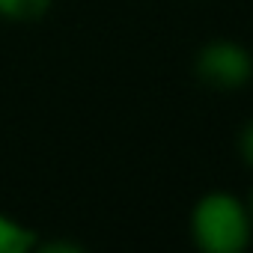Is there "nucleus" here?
<instances>
[{
	"label": "nucleus",
	"instance_id": "nucleus-1",
	"mask_svg": "<svg viewBox=\"0 0 253 253\" xmlns=\"http://www.w3.org/2000/svg\"><path fill=\"white\" fill-rule=\"evenodd\" d=\"M188 229L203 253H244L253 241L250 209L232 191H206L191 209Z\"/></svg>",
	"mask_w": 253,
	"mask_h": 253
},
{
	"label": "nucleus",
	"instance_id": "nucleus-2",
	"mask_svg": "<svg viewBox=\"0 0 253 253\" xmlns=\"http://www.w3.org/2000/svg\"><path fill=\"white\" fill-rule=\"evenodd\" d=\"M194 75L214 92H241L253 81V54L235 39H209L194 57Z\"/></svg>",
	"mask_w": 253,
	"mask_h": 253
},
{
	"label": "nucleus",
	"instance_id": "nucleus-3",
	"mask_svg": "<svg viewBox=\"0 0 253 253\" xmlns=\"http://www.w3.org/2000/svg\"><path fill=\"white\" fill-rule=\"evenodd\" d=\"M39 247V232L0 211V253H30Z\"/></svg>",
	"mask_w": 253,
	"mask_h": 253
},
{
	"label": "nucleus",
	"instance_id": "nucleus-4",
	"mask_svg": "<svg viewBox=\"0 0 253 253\" xmlns=\"http://www.w3.org/2000/svg\"><path fill=\"white\" fill-rule=\"evenodd\" d=\"M54 0H0V18L6 21H36L51 9Z\"/></svg>",
	"mask_w": 253,
	"mask_h": 253
},
{
	"label": "nucleus",
	"instance_id": "nucleus-5",
	"mask_svg": "<svg viewBox=\"0 0 253 253\" xmlns=\"http://www.w3.org/2000/svg\"><path fill=\"white\" fill-rule=\"evenodd\" d=\"M238 155H241L244 167L253 170V119H247L238 131Z\"/></svg>",
	"mask_w": 253,
	"mask_h": 253
},
{
	"label": "nucleus",
	"instance_id": "nucleus-6",
	"mask_svg": "<svg viewBox=\"0 0 253 253\" xmlns=\"http://www.w3.org/2000/svg\"><path fill=\"white\" fill-rule=\"evenodd\" d=\"M244 203H247V209H250V217H253V188H250V194H247V200H244Z\"/></svg>",
	"mask_w": 253,
	"mask_h": 253
}]
</instances>
